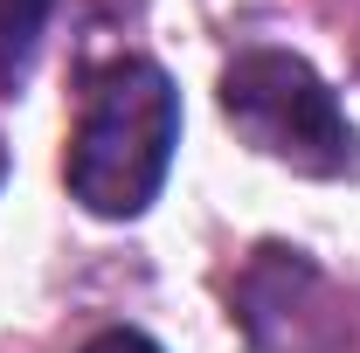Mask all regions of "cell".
<instances>
[{"instance_id": "cell-4", "label": "cell", "mask_w": 360, "mask_h": 353, "mask_svg": "<svg viewBox=\"0 0 360 353\" xmlns=\"http://www.w3.org/2000/svg\"><path fill=\"white\" fill-rule=\"evenodd\" d=\"M84 353H160V347H153L146 333H132V326H111V333H97Z\"/></svg>"}, {"instance_id": "cell-2", "label": "cell", "mask_w": 360, "mask_h": 353, "mask_svg": "<svg viewBox=\"0 0 360 353\" xmlns=\"http://www.w3.org/2000/svg\"><path fill=\"white\" fill-rule=\"evenodd\" d=\"M222 118L264 160H284L291 174L333 180L354 167V125H347L340 97L291 49H243L222 70Z\"/></svg>"}, {"instance_id": "cell-3", "label": "cell", "mask_w": 360, "mask_h": 353, "mask_svg": "<svg viewBox=\"0 0 360 353\" xmlns=\"http://www.w3.org/2000/svg\"><path fill=\"white\" fill-rule=\"evenodd\" d=\"M49 14H56V0H0V90H7V97H14V84L28 77Z\"/></svg>"}, {"instance_id": "cell-5", "label": "cell", "mask_w": 360, "mask_h": 353, "mask_svg": "<svg viewBox=\"0 0 360 353\" xmlns=\"http://www.w3.org/2000/svg\"><path fill=\"white\" fill-rule=\"evenodd\" d=\"M0 174H7V153H0Z\"/></svg>"}, {"instance_id": "cell-1", "label": "cell", "mask_w": 360, "mask_h": 353, "mask_svg": "<svg viewBox=\"0 0 360 353\" xmlns=\"http://www.w3.org/2000/svg\"><path fill=\"white\" fill-rule=\"evenodd\" d=\"M174 146H180L174 77L160 63H146V56H118L84 90V111H77V132H70V160H63L70 194L90 215L125 222L160 194V180L174 167Z\"/></svg>"}]
</instances>
